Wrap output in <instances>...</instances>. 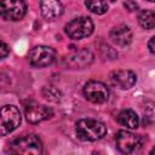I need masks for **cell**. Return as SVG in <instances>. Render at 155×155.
I'll use <instances>...</instances> for the list:
<instances>
[{"mask_svg":"<svg viewBox=\"0 0 155 155\" xmlns=\"http://www.w3.org/2000/svg\"><path fill=\"white\" fill-rule=\"evenodd\" d=\"M52 115H53L52 109L42 104L31 103L25 107V117L27 121L30 124H39L44 120L50 119Z\"/></svg>","mask_w":155,"mask_h":155,"instance_id":"9","label":"cell"},{"mask_svg":"<svg viewBox=\"0 0 155 155\" xmlns=\"http://www.w3.org/2000/svg\"><path fill=\"white\" fill-rule=\"evenodd\" d=\"M85 5L91 12L96 15H103L108 11V4L105 0H86Z\"/></svg>","mask_w":155,"mask_h":155,"instance_id":"16","label":"cell"},{"mask_svg":"<svg viewBox=\"0 0 155 155\" xmlns=\"http://www.w3.org/2000/svg\"><path fill=\"white\" fill-rule=\"evenodd\" d=\"M154 122H155V104L148 101L143 107V125L149 126Z\"/></svg>","mask_w":155,"mask_h":155,"instance_id":"17","label":"cell"},{"mask_svg":"<svg viewBox=\"0 0 155 155\" xmlns=\"http://www.w3.org/2000/svg\"><path fill=\"white\" fill-rule=\"evenodd\" d=\"M42 94L45 96L46 99H48L51 102H59L61 101V97H62V93L56 87H53V86H46V87H44Z\"/></svg>","mask_w":155,"mask_h":155,"instance_id":"18","label":"cell"},{"mask_svg":"<svg viewBox=\"0 0 155 155\" xmlns=\"http://www.w3.org/2000/svg\"><path fill=\"white\" fill-rule=\"evenodd\" d=\"M136 81L137 76L131 70H116L110 74V82L121 90H128L133 87Z\"/></svg>","mask_w":155,"mask_h":155,"instance_id":"10","label":"cell"},{"mask_svg":"<svg viewBox=\"0 0 155 155\" xmlns=\"http://www.w3.org/2000/svg\"><path fill=\"white\" fill-rule=\"evenodd\" d=\"M56 58V51L48 46H35L29 52V62L34 67H47Z\"/></svg>","mask_w":155,"mask_h":155,"instance_id":"8","label":"cell"},{"mask_svg":"<svg viewBox=\"0 0 155 155\" xmlns=\"http://www.w3.org/2000/svg\"><path fill=\"white\" fill-rule=\"evenodd\" d=\"M84 94L87 101H90L92 103L101 104V103H104L108 101L109 90L103 82L91 80L84 86Z\"/></svg>","mask_w":155,"mask_h":155,"instance_id":"7","label":"cell"},{"mask_svg":"<svg viewBox=\"0 0 155 155\" xmlns=\"http://www.w3.org/2000/svg\"><path fill=\"white\" fill-rule=\"evenodd\" d=\"M115 143H116V148L124 154L134 153L142 145L140 137L130 132V131H126V130H120L116 133Z\"/></svg>","mask_w":155,"mask_h":155,"instance_id":"5","label":"cell"},{"mask_svg":"<svg viewBox=\"0 0 155 155\" xmlns=\"http://www.w3.org/2000/svg\"><path fill=\"white\" fill-rule=\"evenodd\" d=\"M109 36H110L111 41L119 47H126L132 41V31H131V29L128 27H126V25H122V24L114 27L110 30Z\"/></svg>","mask_w":155,"mask_h":155,"instance_id":"11","label":"cell"},{"mask_svg":"<svg viewBox=\"0 0 155 155\" xmlns=\"http://www.w3.org/2000/svg\"><path fill=\"white\" fill-rule=\"evenodd\" d=\"M40 8L42 17L48 21L56 19L63 12V6L59 0H41Z\"/></svg>","mask_w":155,"mask_h":155,"instance_id":"13","label":"cell"},{"mask_svg":"<svg viewBox=\"0 0 155 155\" xmlns=\"http://www.w3.org/2000/svg\"><path fill=\"white\" fill-rule=\"evenodd\" d=\"M148 1H151V2H155V0H148Z\"/></svg>","mask_w":155,"mask_h":155,"instance_id":"22","label":"cell"},{"mask_svg":"<svg viewBox=\"0 0 155 155\" xmlns=\"http://www.w3.org/2000/svg\"><path fill=\"white\" fill-rule=\"evenodd\" d=\"M109 1H110V2H114V1H115V0H109Z\"/></svg>","mask_w":155,"mask_h":155,"instance_id":"23","label":"cell"},{"mask_svg":"<svg viewBox=\"0 0 155 155\" xmlns=\"http://www.w3.org/2000/svg\"><path fill=\"white\" fill-rule=\"evenodd\" d=\"M148 48H149V51H150L151 53L155 54V36H153V38L149 40V42H148Z\"/></svg>","mask_w":155,"mask_h":155,"instance_id":"21","label":"cell"},{"mask_svg":"<svg viewBox=\"0 0 155 155\" xmlns=\"http://www.w3.org/2000/svg\"><path fill=\"white\" fill-rule=\"evenodd\" d=\"M92 61H93V54L87 48H84V50H80L78 52H74V53H71L70 56H68L65 58L67 65H69L70 68H78V69L91 64Z\"/></svg>","mask_w":155,"mask_h":155,"instance_id":"12","label":"cell"},{"mask_svg":"<svg viewBox=\"0 0 155 155\" xmlns=\"http://www.w3.org/2000/svg\"><path fill=\"white\" fill-rule=\"evenodd\" d=\"M124 6H125V8L128 10L130 12L138 10V4H137L136 1H133V0H126V1L124 2Z\"/></svg>","mask_w":155,"mask_h":155,"instance_id":"19","label":"cell"},{"mask_svg":"<svg viewBox=\"0 0 155 155\" xmlns=\"http://www.w3.org/2000/svg\"><path fill=\"white\" fill-rule=\"evenodd\" d=\"M138 22L144 29H153L155 27V12L150 10H144L138 16Z\"/></svg>","mask_w":155,"mask_h":155,"instance_id":"15","label":"cell"},{"mask_svg":"<svg viewBox=\"0 0 155 155\" xmlns=\"http://www.w3.org/2000/svg\"><path fill=\"white\" fill-rule=\"evenodd\" d=\"M1 136H6L15 131L21 124V113L15 105H4L0 113Z\"/></svg>","mask_w":155,"mask_h":155,"instance_id":"4","label":"cell"},{"mask_svg":"<svg viewBox=\"0 0 155 155\" xmlns=\"http://www.w3.org/2000/svg\"><path fill=\"white\" fill-rule=\"evenodd\" d=\"M1 16L6 21H19L24 17L27 5L24 0H1Z\"/></svg>","mask_w":155,"mask_h":155,"instance_id":"6","label":"cell"},{"mask_svg":"<svg viewBox=\"0 0 155 155\" xmlns=\"http://www.w3.org/2000/svg\"><path fill=\"white\" fill-rule=\"evenodd\" d=\"M76 134L82 140H98L107 134V127L103 122L94 119H81L76 122Z\"/></svg>","mask_w":155,"mask_h":155,"instance_id":"1","label":"cell"},{"mask_svg":"<svg viewBox=\"0 0 155 155\" xmlns=\"http://www.w3.org/2000/svg\"><path fill=\"white\" fill-rule=\"evenodd\" d=\"M93 31V22L88 17H79L65 25V33L70 39L80 40L87 38Z\"/></svg>","mask_w":155,"mask_h":155,"instance_id":"3","label":"cell"},{"mask_svg":"<svg viewBox=\"0 0 155 155\" xmlns=\"http://www.w3.org/2000/svg\"><path fill=\"white\" fill-rule=\"evenodd\" d=\"M10 52V47L7 46V44L5 41H1V47H0V56L1 58H5Z\"/></svg>","mask_w":155,"mask_h":155,"instance_id":"20","label":"cell"},{"mask_svg":"<svg viewBox=\"0 0 155 155\" xmlns=\"http://www.w3.org/2000/svg\"><path fill=\"white\" fill-rule=\"evenodd\" d=\"M117 122L127 128H136L138 127L139 124V119L137 116V114L131 110V109H125L119 113L117 115Z\"/></svg>","mask_w":155,"mask_h":155,"instance_id":"14","label":"cell"},{"mask_svg":"<svg viewBox=\"0 0 155 155\" xmlns=\"http://www.w3.org/2000/svg\"><path fill=\"white\" fill-rule=\"evenodd\" d=\"M10 151L13 154L38 155L42 153V143L38 136L27 134V136L16 138L10 144Z\"/></svg>","mask_w":155,"mask_h":155,"instance_id":"2","label":"cell"}]
</instances>
